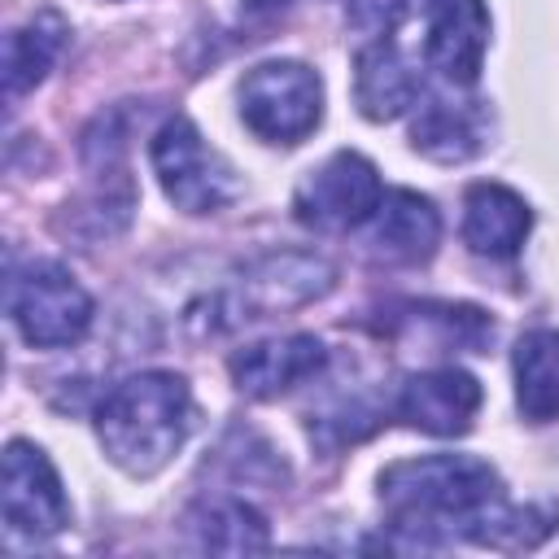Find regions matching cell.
<instances>
[{"instance_id":"1","label":"cell","mask_w":559,"mask_h":559,"mask_svg":"<svg viewBox=\"0 0 559 559\" xmlns=\"http://www.w3.org/2000/svg\"><path fill=\"white\" fill-rule=\"evenodd\" d=\"M380 502L393 528L415 533V542H432L454 528L476 542L480 524L502 502V485L476 454H424L380 472Z\"/></svg>"},{"instance_id":"2","label":"cell","mask_w":559,"mask_h":559,"mask_svg":"<svg viewBox=\"0 0 559 559\" xmlns=\"http://www.w3.org/2000/svg\"><path fill=\"white\" fill-rule=\"evenodd\" d=\"M192 432V393L175 371H140L114 384L96 411V437L127 476L162 472Z\"/></svg>"},{"instance_id":"3","label":"cell","mask_w":559,"mask_h":559,"mask_svg":"<svg viewBox=\"0 0 559 559\" xmlns=\"http://www.w3.org/2000/svg\"><path fill=\"white\" fill-rule=\"evenodd\" d=\"M4 301L22 341L39 349L74 345L92 328V297L57 262H26L22 271H9Z\"/></svg>"},{"instance_id":"4","label":"cell","mask_w":559,"mask_h":559,"mask_svg":"<svg viewBox=\"0 0 559 559\" xmlns=\"http://www.w3.org/2000/svg\"><path fill=\"white\" fill-rule=\"evenodd\" d=\"M323 114V83L301 61H262L240 79V118L266 144H297Z\"/></svg>"},{"instance_id":"5","label":"cell","mask_w":559,"mask_h":559,"mask_svg":"<svg viewBox=\"0 0 559 559\" xmlns=\"http://www.w3.org/2000/svg\"><path fill=\"white\" fill-rule=\"evenodd\" d=\"M153 170L162 179V192L183 214H214L240 192L236 170L223 162L218 148L205 144V135L183 114L166 118L153 135Z\"/></svg>"},{"instance_id":"6","label":"cell","mask_w":559,"mask_h":559,"mask_svg":"<svg viewBox=\"0 0 559 559\" xmlns=\"http://www.w3.org/2000/svg\"><path fill=\"white\" fill-rule=\"evenodd\" d=\"M380 197H384V188H380L376 166L362 153L341 148L297 183L293 210H297V218L306 227L349 231V227H358V223H367L376 214Z\"/></svg>"},{"instance_id":"7","label":"cell","mask_w":559,"mask_h":559,"mask_svg":"<svg viewBox=\"0 0 559 559\" xmlns=\"http://www.w3.org/2000/svg\"><path fill=\"white\" fill-rule=\"evenodd\" d=\"M0 507H4V524L26 537H52L70 524L66 489L39 445L9 441L0 472Z\"/></svg>"},{"instance_id":"8","label":"cell","mask_w":559,"mask_h":559,"mask_svg":"<svg viewBox=\"0 0 559 559\" xmlns=\"http://www.w3.org/2000/svg\"><path fill=\"white\" fill-rule=\"evenodd\" d=\"M428 35H424V61L445 83L467 87L480 74L485 48H489V13L480 0H419Z\"/></svg>"},{"instance_id":"9","label":"cell","mask_w":559,"mask_h":559,"mask_svg":"<svg viewBox=\"0 0 559 559\" xmlns=\"http://www.w3.org/2000/svg\"><path fill=\"white\" fill-rule=\"evenodd\" d=\"M328 362V349L310 332H288L271 341H253L231 354V380L245 397H280L297 389L301 380L319 376Z\"/></svg>"},{"instance_id":"10","label":"cell","mask_w":559,"mask_h":559,"mask_svg":"<svg viewBox=\"0 0 559 559\" xmlns=\"http://www.w3.org/2000/svg\"><path fill=\"white\" fill-rule=\"evenodd\" d=\"M480 411V384L463 367L415 371L397 393V415L432 437H459L472 428Z\"/></svg>"},{"instance_id":"11","label":"cell","mask_w":559,"mask_h":559,"mask_svg":"<svg viewBox=\"0 0 559 559\" xmlns=\"http://www.w3.org/2000/svg\"><path fill=\"white\" fill-rule=\"evenodd\" d=\"M533 214L520 192L502 183H472L463 197V245L489 262H507L520 253Z\"/></svg>"},{"instance_id":"12","label":"cell","mask_w":559,"mask_h":559,"mask_svg":"<svg viewBox=\"0 0 559 559\" xmlns=\"http://www.w3.org/2000/svg\"><path fill=\"white\" fill-rule=\"evenodd\" d=\"M332 284V266L323 258L310 253H271L258 266H249L245 288H240V306H236V323H245V310H288L301 306L319 293H328Z\"/></svg>"},{"instance_id":"13","label":"cell","mask_w":559,"mask_h":559,"mask_svg":"<svg viewBox=\"0 0 559 559\" xmlns=\"http://www.w3.org/2000/svg\"><path fill=\"white\" fill-rule=\"evenodd\" d=\"M354 100L371 122H389L419 100V70L393 39H376L358 52L354 66Z\"/></svg>"},{"instance_id":"14","label":"cell","mask_w":559,"mask_h":559,"mask_svg":"<svg viewBox=\"0 0 559 559\" xmlns=\"http://www.w3.org/2000/svg\"><path fill=\"white\" fill-rule=\"evenodd\" d=\"M441 240V218L428 197L397 188L384 192L371 214V249L389 262H424Z\"/></svg>"},{"instance_id":"15","label":"cell","mask_w":559,"mask_h":559,"mask_svg":"<svg viewBox=\"0 0 559 559\" xmlns=\"http://www.w3.org/2000/svg\"><path fill=\"white\" fill-rule=\"evenodd\" d=\"M183 524H188V533L197 537L201 550L249 555V550H266L271 546L266 520L245 498H205V502H197L188 511Z\"/></svg>"},{"instance_id":"16","label":"cell","mask_w":559,"mask_h":559,"mask_svg":"<svg viewBox=\"0 0 559 559\" xmlns=\"http://www.w3.org/2000/svg\"><path fill=\"white\" fill-rule=\"evenodd\" d=\"M515 402L524 419L546 424L559 415V328H537L515 345Z\"/></svg>"},{"instance_id":"17","label":"cell","mask_w":559,"mask_h":559,"mask_svg":"<svg viewBox=\"0 0 559 559\" xmlns=\"http://www.w3.org/2000/svg\"><path fill=\"white\" fill-rule=\"evenodd\" d=\"M411 140L432 162H467L480 148V114L463 100L432 96L411 122Z\"/></svg>"},{"instance_id":"18","label":"cell","mask_w":559,"mask_h":559,"mask_svg":"<svg viewBox=\"0 0 559 559\" xmlns=\"http://www.w3.org/2000/svg\"><path fill=\"white\" fill-rule=\"evenodd\" d=\"M61 44H66V22L52 9H44L26 26H17L4 44V96L17 100L22 92H31L52 70Z\"/></svg>"},{"instance_id":"19","label":"cell","mask_w":559,"mask_h":559,"mask_svg":"<svg viewBox=\"0 0 559 559\" xmlns=\"http://www.w3.org/2000/svg\"><path fill=\"white\" fill-rule=\"evenodd\" d=\"M253 9H275V4H288V0H249Z\"/></svg>"}]
</instances>
